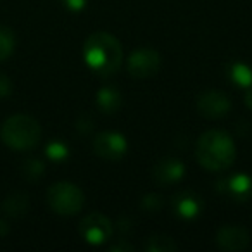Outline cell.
<instances>
[{
	"label": "cell",
	"mask_w": 252,
	"mask_h": 252,
	"mask_svg": "<svg viewBox=\"0 0 252 252\" xmlns=\"http://www.w3.org/2000/svg\"><path fill=\"white\" fill-rule=\"evenodd\" d=\"M185 175V166L180 159L168 158L162 159L158 166L154 168V178L161 185H169V183L180 182Z\"/></svg>",
	"instance_id": "8fae6325"
},
{
	"label": "cell",
	"mask_w": 252,
	"mask_h": 252,
	"mask_svg": "<svg viewBox=\"0 0 252 252\" xmlns=\"http://www.w3.org/2000/svg\"><path fill=\"white\" fill-rule=\"evenodd\" d=\"M249 242H251V237L244 226H223L216 233V244L223 251H244L249 247Z\"/></svg>",
	"instance_id": "9c48e42d"
},
{
	"label": "cell",
	"mask_w": 252,
	"mask_h": 252,
	"mask_svg": "<svg viewBox=\"0 0 252 252\" xmlns=\"http://www.w3.org/2000/svg\"><path fill=\"white\" fill-rule=\"evenodd\" d=\"M47 202L56 211L57 214L63 216H73L80 213L85 204V195L74 183L59 182L52 185L47 192Z\"/></svg>",
	"instance_id": "277c9868"
},
{
	"label": "cell",
	"mask_w": 252,
	"mask_h": 252,
	"mask_svg": "<svg viewBox=\"0 0 252 252\" xmlns=\"http://www.w3.org/2000/svg\"><path fill=\"white\" fill-rule=\"evenodd\" d=\"M161 67V56L154 49H138L128 59V71L133 78H151Z\"/></svg>",
	"instance_id": "8992f818"
},
{
	"label": "cell",
	"mask_w": 252,
	"mask_h": 252,
	"mask_svg": "<svg viewBox=\"0 0 252 252\" xmlns=\"http://www.w3.org/2000/svg\"><path fill=\"white\" fill-rule=\"evenodd\" d=\"M16 47V35L9 26L0 25V61H5L12 56Z\"/></svg>",
	"instance_id": "e0dca14e"
},
{
	"label": "cell",
	"mask_w": 252,
	"mask_h": 252,
	"mask_svg": "<svg viewBox=\"0 0 252 252\" xmlns=\"http://www.w3.org/2000/svg\"><path fill=\"white\" fill-rule=\"evenodd\" d=\"M142 207L149 213H159V211L164 207V200H162L161 195H156V193H149V195L144 197L142 200Z\"/></svg>",
	"instance_id": "ffe728a7"
},
{
	"label": "cell",
	"mask_w": 252,
	"mask_h": 252,
	"mask_svg": "<svg viewBox=\"0 0 252 252\" xmlns=\"http://www.w3.org/2000/svg\"><path fill=\"white\" fill-rule=\"evenodd\" d=\"M197 161L207 171H223L235 162L237 147L226 131H206L197 142Z\"/></svg>",
	"instance_id": "7a4b0ae2"
},
{
	"label": "cell",
	"mask_w": 252,
	"mask_h": 252,
	"mask_svg": "<svg viewBox=\"0 0 252 252\" xmlns=\"http://www.w3.org/2000/svg\"><path fill=\"white\" fill-rule=\"evenodd\" d=\"M244 100H245V105H247V107L252 111V88H249V90H247V94H245Z\"/></svg>",
	"instance_id": "603a6c76"
},
{
	"label": "cell",
	"mask_w": 252,
	"mask_h": 252,
	"mask_svg": "<svg viewBox=\"0 0 252 252\" xmlns=\"http://www.w3.org/2000/svg\"><path fill=\"white\" fill-rule=\"evenodd\" d=\"M121 249H125V251H133V245H130V244H119V245H114L112 247V251H121Z\"/></svg>",
	"instance_id": "cb8c5ba5"
},
{
	"label": "cell",
	"mask_w": 252,
	"mask_h": 252,
	"mask_svg": "<svg viewBox=\"0 0 252 252\" xmlns=\"http://www.w3.org/2000/svg\"><path fill=\"white\" fill-rule=\"evenodd\" d=\"M81 237L92 245H100L112 237V223L100 213H90L80 223Z\"/></svg>",
	"instance_id": "5b68a950"
},
{
	"label": "cell",
	"mask_w": 252,
	"mask_h": 252,
	"mask_svg": "<svg viewBox=\"0 0 252 252\" xmlns=\"http://www.w3.org/2000/svg\"><path fill=\"white\" fill-rule=\"evenodd\" d=\"M63 2L71 11H81L85 7V4H87V0H63Z\"/></svg>",
	"instance_id": "7402d4cb"
},
{
	"label": "cell",
	"mask_w": 252,
	"mask_h": 252,
	"mask_svg": "<svg viewBox=\"0 0 252 252\" xmlns=\"http://www.w3.org/2000/svg\"><path fill=\"white\" fill-rule=\"evenodd\" d=\"M197 109L204 118L209 119H220L226 116L231 109L230 98L218 90H207L199 95L197 98Z\"/></svg>",
	"instance_id": "52a82bcc"
},
{
	"label": "cell",
	"mask_w": 252,
	"mask_h": 252,
	"mask_svg": "<svg viewBox=\"0 0 252 252\" xmlns=\"http://www.w3.org/2000/svg\"><path fill=\"white\" fill-rule=\"evenodd\" d=\"M83 54L88 67L98 76H111L121 67V45L114 36L105 32H97L88 36Z\"/></svg>",
	"instance_id": "6da1fadb"
},
{
	"label": "cell",
	"mask_w": 252,
	"mask_h": 252,
	"mask_svg": "<svg viewBox=\"0 0 252 252\" xmlns=\"http://www.w3.org/2000/svg\"><path fill=\"white\" fill-rule=\"evenodd\" d=\"M173 209H175L176 216H180L182 220H193L202 211V200H200V197L197 193L185 190V192L175 195Z\"/></svg>",
	"instance_id": "30bf717a"
},
{
	"label": "cell",
	"mask_w": 252,
	"mask_h": 252,
	"mask_svg": "<svg viewBox=\"0 0 252 252\" xmlns=\"http://www.w3.org/2000/svg\"><path fill=\"white\" fill-rule=\"evenodd\" d=\"M97 104L104 112L112 114L121 107V94L114 87H104L97 94Z\"/></svg>",
	"instance_id": "4fadbf2b"
},
{
	"label": "cell",
	"mask_w": 252,
	"mask_h": 252,
	"mask_svg": "<svg viewBox=\"0 0 252 252\" xmlns=\"http://www.w3.org/2000/svg\"><path fill=\"white\" fill-rule=\"evenodd\" d=\"M4 211L9 216H23V214L28 211V197L23 195V193H14V195H9L4 200Z\"/></svg>",
	"instance_id": "5bb4252c"
},
{
	"label": "cell",
	"mask_w": 252,
	"mask_h": 252,
	"mask_svg": "<svg viewBox=\"0 0 252 252\" xmlns=\"http://www.w3.org/2000/svg\"><path fill=\"white\" fill-rule=\"evenodd\" d=\"M220 183L223 185V192L235 200H245L252 195V180L247 175H233Z\"/></svg>",
	"instance_id": "7c38bea8"
},
{
	"label": "cell",
	"mask_w": 252,
	"mask_h": 252,
	"mask_svg": "<svg viewBox=\"0 0 252 252\" xmlns=\"http://www.w3.org/2000/svg\"><path fill=\"white\" fill-rule=\"evenodd\" d=\"M126 140L119 133H112V131H104L98 133L94 140V151L98 158L107 159V161H116L121 159L126 152Z\"/></svg>",
	"instance_id": "ba28073f"
},
{
	"label": "cell",
	"mask_w": 252,
	"mask_h": 252,
	"mask_svg": "<svg viewBox=\"0 0 252 252\" xmlns=\"http://www.w3.org/2000/svg\"><path fill=\"white\" fill-rule=\"evenodd\" d=\"M11 90H12L11 80H9V78L5 76V74L0 73V98L7 97V95L11 94Z\"/></svg>",
	"instance_id": "44dd1931"
},
{
	"label": "cell",
	"mask_w": 252,
	"mask_h": 252,
	"mask_svg": "<svg viewBox=\"0 0 252 252\" xmlns=\"http://www.w3.org/2000/svg\"><path fill=\"white\" fill-rule=\"evenodd\" d=\"M0 138L14 151H30L42 138V126L28 114H14L7 118L0 128Z\"/></svg>",
	"instance_id": "3957f363"
},
{
	"label": "cell",
	"mask_w": 252,
	"mask_h": 252,
	"mask_svg": "<svg viewBox=\"0 0 252 252\" xmlns=\"http://www.w3.org/2000/svg\"><path fill=\"white\" fill-rule=\"evenodd\" d=\"M9 233V226H7V223L5 221H2L0 220V237H5V235Z\"/></svg>",
	"instance_id": "d4e9b609"
},
{
	"label": "cell",
	"mask_w": 252,
	"mask_h": 252,
	"mask_svg": "<svg viewBox=\"0 0 252 252\" xmlns=\"http://www.w3.org/2000/svg\"><path fill=\"white\" fill-rule=\"evenodd\" d=\"M228 74H230L231 81L240 87H245L249 88L252 85V69L244 63H235L230 66L228 69Z\"/></svg>",
	"instance_id": "9a60e30c"
},
{
	"label": "cell",
	"mask_w": 252,
	"mask_h": 252,
	"mask_svg": "<svg viewBox=\"0 0 252 252\" xmlns=\"http://www.w3.org/2000/svg\"><path fill=\"white\" fill-rule=\"evenodd\" d=\"M23 175H25V178L32 180V182L38 180L43 175V162L38 161V159H28L25 162V166H23Z\"/></svg>",
	"instance_id": "ac0fdd59"
},
{
	"label": "cell",
	"mask_w": 252,
	"mask_h": 252,
	"mask_svg": "<svg viewBox=\"0 0 252 252\" xmlns=\"http://www.w3.org/2000/svg\"><path fill=\"white\" fill-rule=\"evenodd\" d=\"M145 249L149 252H175L178 251V245L168 235H152L147 240Z\"/></svg>",
	"instance_id": "2e32d148"
},
{
	"label": "cell",
	"mask_w": 252,
	"mask_h": 252,
	"mask_svg": "<svg viewBox=\"0 0 252 252\" xmlns=\"http://www.w3.org/2000/svg\"><path fill=\"white\" fill-rule=\"evenodd\" d=\"M45 152L50 159H54V161H64V159L69 156V151H67V147L63 144V142H50V144L47 145Z\"/></svg>",
	"instance_id": "d6986e66"
}]
</instances>
